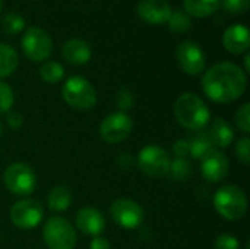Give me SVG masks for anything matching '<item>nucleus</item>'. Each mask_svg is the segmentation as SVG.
<instances>
[{
	"label": "nucleus",
	"instance_id": "obj_1",
	"mask_svg": "<svg viewBox=\"0 0 250 249\" xmlns=\"http://www.w3.org/2000/svg\"><path fill=\"white\" fill-rule=\"evenodd\" d=\"M248 87L246 72L231 62H221L205 72L202 90L215 103L227 104L239 100Z\"/></svg>",
	"mask_w": 250,
	"mask_h": 249
},
{
	"label": "nucleus",
	"instance_id": "obj_35",
	"mask_svg": "<svg viewBox=\"0 0 250 249\" xmlns=\"http://www.w3.org/2000/svg\"><path fill=\"white\" fill-rule=\"evenodd\" d=\"M89 249H110V244H108L107 239H104L101 236H95L91 241Z\"/></svg>",
	"mask_w": 250,
	"mask_h": 249
},
{
	"label": "nucleus",
	"instance_id": "obj_25",
	"mask_svg": "<svg viewBox=\"0 0 250 249\" xmlns=\"http://www.w3.org/2000/svg\"><path fill=\"white\" fill-rule=\"evenodd\" d=\"M1 28L6 34L9 35H15V34H19L21 31L25 29V19L22 15L19 13H7L3 21H1Z\"/></svg>",
	"mask_w": 250,
	"mask_h": 249
},
{
	"label": "nucleus",
	"instance_id": "obj_33",
	"mask_svg": "<svg viewBox=\"0 0 250 249\" xmlns=\"http://www.w3.org/2000/svg\"><path fill=\"white\" fill-rule=\"evenodd\" d=\"M173 153L177 158H185L186 156H189V144L188 139H179L174 142L173 145Z\"/></svg>",
	"mask_w": 250,
	"mask_h": 249
},
{
	"label": "nucleus",
	"instance_id": "obj_2",
	"mask_svg": "<svg viewBox=\"0 0 250 249\" xmlns=\"http://www.w3.org/2000/svg\"><path fill=\"white\" fill-rule=\"evenodd\" d=\"M174 116L183 128L190 131H201L208 125L211 113L199 95L193 92H185L176 100Z\"/></svg>",
	"mask_w": 250,
	"mask_h": 249
},
{
	"label": "nucleus",
	"instance_id": "obj_12",
	"mask_svg": "<svg viewBox=\"0 0 250 249\" xmlns=\"http://www.w3.org/2000/svg\"><path fill=\"white\" fill-rule=\"evenodd\" d=\"M133 129L132 119L125 112L108 114L100 126L101 138L108 144H119L125 141Z\"/></svg>",
	"mask_w": 250,
	"mask_h": 249
},
{
	"label": "nucleus",
	"instance_id": "obj_5",
	"mask_svg": "<svg viewBox=\"0 0 250 249\" xmlns=\"http://www.w3.org/2000/svg\"><path fill=\"white\" fill-rule=\"evenodd\" d=\"M44 242L50 249H73L76 233L73 226L63 217H50L42 229Z\"/></svg>",
	"mask_w": 250,
	"mask_h": 249
},
{
	"label": "nucleus",
	"instance_id": "obj_18",
	"mask_svg": "<svg viewBox=\"0 0 250 249\" xmlns=\"http://www.w3.org/2000/svg\"><path fill=\"white\" fill-rule=\"evenodd\" d=\"M208 135L211 138V142L218 148H226L234 141V131L233 128L221 117L215 119L211 128L208 129Z\"/></svg>",
	"mask_w": 250,
	"mask_h": 249
},
{
	"label": "nucleus",
	"instance_id": "obj_21",
	"mask_svg": "<svg viewBox=\"0 0 250 249\" xmlns=\"http://www.w3.org/2000/svg\"><path fill=\"white\" fill-rule=\"evenodd\" d=\"M19 65V56L16 50L4 43H0V78L10 76Z\"/></svg>",
	"mask_w": 250,
	"mask_h": 249
},
{
	"label": "nucleus",
	"instance_id": "obj_6",
	"mask_svg": "<svg viewBox=\"0 0 250 249\" xmlns=\"http://www.w3.org/2000/svg\"><path fill=\"white\" fill-rule=\"evenodd\" d=\"M22 50L32 62H44L53 51V40L50 34L40 26H29L22 37Z\"/></svg>",
	"mask_w": 250,
	"mask_h": 249
},
{
	"label": "nucleus",
	"instance_id": "obj_24",
	"mask_svg": "<svg viewBox=\"0 0 250 249\" xmlns=\"http://www.w3.org/2000/svg\"><path fill=\"white\" fill-rule=\"evenodd\" d=\"M40 75H41V78H42L45 82H48V84H56V82H59V81L63 79V76H64V69H63V66H62L59 62L50 60V62H45V63L41 66Z\"/></svg>",
	"mask_w": 250,
	"mask_h": 249
},
{
	"label": "nucleus",
	"instance_id": "obj_17",
	"mask_svg": "<svg viewBox=\"0 0 250 249\" xmlns=\"http://www.w3.org/2000/svg\"><path fill=\"white\" fill-rule=\"evenodd\" d=\"M62 56L67 63L75 65V66H82L91 60L92 50H91V45L85 40L70 38L63 44Z\"/></svg>",
	"mask_w": 250,
	"mask_h": 249
},
{
	"label": "nucleus",
	"instance_id": "obj_30",
	"mask_svg": "<svg viewBox=\"0 0 250 249\" xmlns=\"http://www.w3.org/2000/svg\"><path fill=\"white\" fill-rule=\"evenodd\" d=\"M236 156L243 164L248 166L250 163V139L248 136L237 141V144H236Z\"/></svg>",
	"mask_w": 250,
	"mask_h": 249
},
{
	"label": "nucleus",
	"instance_id": "obj_22",
	"mask_svg": "<svg viewBox=\"0 0 250 249\" xmlns=\"http://www.w3.org/2000/svg\"><path fill=\"white\" fill-rule=\"evenodd\" d=\"M70 204H72V194L64 186H56L48 194L47 205L50 210H53L56 213L67 210L70 207Z\"/></svg>",
	"mask_w": 250,
	"mask_h": 249
},
{
	"label": "nucleus",
	"instance_id": "obj_31",
	"mask_svg": "<svg viewBox=\"0 0 250 249\" xmlns=\"http://www.w3.org/2000/svg\"><path fill=\"white\" fill-rule=\"evenodd\" d=\"M214 249H240V242L233 235H221L215 239Z\"/></svg>",
	"mask_w": 250,
	"mask_h": 249
},
{
	"label": "nucleus",
	"instance_id": "obj_32",
	"mask_svg": "<svg viewBox=\"0 0 250 249\" xmlns=\"http://www.w3.org/2000/svg\"><path fill=\"white\" fill-rule=\"evenodd\" d=\"M133 104V95L127 88H122L117 95V107L120 110H127Z\"/></svg>",
	"mask_w": 250,
	"mask_h": 249
},
{
	"label": "nucleus",
	"instance_id": "obj_15",
	"mask_svg": "<svg viewBox=\"0 0 250 249\" xmlns=\"http://www.w3.org/2000/svg\"><path fill=\"white\" fill-rule=\"evenodd\" d=\"M223 45L231 54H245L250 47L249 28L242 23L229 26L223 34Z\"/></svg>",
	"mask_w": 250,
	"mask_h": 249
},
{
	"label": "nucleus",
	"instance_id": "obj_38",
	"mask_svg": "<svg viewBox=\"0 0 250 249\" xmlns=\"http://www.w3.org/2000/svg\"><path fill=\"white\" fill-rule=\"evenodd\" d=\"M1 7H3V1L0 0V13H1Z\"/></svg>",
	"mask_w": 250,
	"mask_h": 249
},
{
	"label": "nucleus",
	"instance_id": "obj_23",
	"mask_svg": "<svg viewBox=\"0 0 250 249\" xmlns=\"http://www.w3.org/2000/svg\"><path fill=\"white\" fill-rule=\"evenodd\" d=\"M168 28L176 32V34H183V32H188L192 26V18L190 15H188L185 10H173L168 21Z\"/></svg>",
	"mask_w": 250,
	"mask_h": 249
},
{
	"label": "nucleus",
	"instance_id": "obj_37",
	"mask_svg": "<svg viewBox=\"0 0 250 249\" xmlns=\"http://www.w3.org/2000/svg\"><path fill=\"white\" fill-rule=\"evenodd\" d=\"M1 132H3V125L0 123V135H1Z\"/></svg>",
	"mask_w": 250,
	"mask_h": 249
},
{
	"label": "nucleus",
	"instance_id": "obj_3",
	"mask_svg": "<svg viewBox=\"0 0 250 249\" xmlns=\"http://www.w3.org/2000/svg\"><path fill=\"white\" fill-rule=\"evenodd\" d=\"M214 207L226 220H239L248 211V198L245 192L234 185L220 188L214 197Z\"/></svg>",
	"mask_w": 250,
	"mask_h": 249
},
{
	"label": "nucleus",
	"instance_id": "obj_29",
	"mask_svg": "<svg viewBox=\"0 0 250 249\" xmlns=\"http://www.w3.org/2000/svg\"><path fill=\"white\" fill-rule=\"evenodd\" d=\"M221 3H223L224 10L231 15L245 13L250 6V0H223Z\"/></svg>",
	"mask_w": 250,
	"mask_h": 249
},
{
	"label": "nucleus",
	"instance_id": "obj_27",
	"mask_svg": "<svg viewBox=\"0 0 250 249\" xmlns=\"http://www.w3.org/2000/svg\"><path fill=\"white\" fill-rule=\"evenodd\" d=\"M13 101H15V97H13L12 88L6 82L0 81V114L7 113L12 109Z\"/></svg>",
	"mask_w": 250,
	"mask_h": 249
},
{
	"label": "nucleus",
	"instance_id": "obj_4",
	"mask_svg": "<svg viewBox=\"0 0 250 249\" xmlns=\"http://www.w3.org/2000/svg\"><path fill=\"white\" fill-rule=\"evenodd\" d=\"M62 95L63 100L76 110H89L97 103V92L92 84L81 75L70 76L64 82Z\"/></svg>",
	"mask_w": 250,
	"mask_h": 249
},
{
	"label": "nucleus",
	"instance_id": "obj_34",
	"mask_svg": "<svg viewBox=\"0 0 250 249\" xmlns=\"http://www.w3.org/2000/svg\"><path fill=\"white\" fill-rule=\"evenodd\" d=\"M23 123V119H22V114L21 113H16V112H12L7 114V125L12 128V129H19Z\"/></svg>",
	"mask_w": 250,
	"mask_h": 249
},
{
	"label": "nucleus",
	"instance_id": "obj_14",
	"mask_svg": "<svg viewBox=\"0 0 250 249\" xmlns=\"http://www.w3.org/2000/svg\"><path fill=\"white\" fill-rule=\"evenodd\" d=\"M173 9L168 0H141L136 6V13L141 21L151 25L167 23Z\"/></svg>",
	"mask_w": 250,
	"mask_h": 249
},
{
	"label": "nucleus",
	"instance_id": "obj_7",
	"mask_svg": "<svg viewBox=\"0 0 250 249\" xmlns=\"http://www.w3.org/2000/svg\"><path fill=\"white\" fill-rule=\"evenodd\" d=\"M3 182L6 188L19 197H26L34 192L37 178L34 170L25 163H13L3 173Z\"/></svg>",
	"mask_w": 250,
	"mask_h": 249
},
{
	"label": "nucleus",
	"instance_id": "obj_10",
	"mask_svg": "<svg viewBox=\"0 0 250 249\" xmlns=\"http://www.w3.org/2000/svg\"><path fill=\"white\" fill-rule=\"evenodd\" d=\"M44 210L42 205L35 200H21L15 203L10 208V220L12 223L23 230L34 229L42 220Z\"/></svg>",
	"mask_w": 250,
	"mask_h": 249
},
{
	"label": "nucleus",
	"instance_id": "obj_13",
	"mask_svg": "<svg viewBox=\"0 0 250 249\" xmlns=\"http://www.w3.org/2000/svg\"><path fill=\"white\" fill-rule=\"evenodd\" d=\"M229 172H230L229 158L223 151H220L217 148H212L209 153H207L201 158V173H202L204 179L211 183L224 181L227 178Z\"/></svg>",
	"mask_w": 250,
	"mask_h": 249
},
{
	"label": "nucleus",
	"instance_id": "obj_20",
	"mask_svg": "<svg viewBox=\"0 0 250 249\" xmlns=\"http://www.w3.org/2000/svg\"><path fill=\"white\" fill-rule=\"evenodd\" d=\"M221 0H183L185 12L195 18H207L217 12Z\"/></svg>",
	"mask_w": 250,
	"mask_h": 249
},
{
	"label": "nucleus",
	"instance_id": "obj_26",
	"mask_svg": "<svg viewBox=\"0 0 250 249\" xmlns=\"http://www.w3.org/2000/svg\"><path fill=\"white\" fill-rule=\"evenodd\" d=\"M190 172H192V167L189 161H186L185 158H176L174 161L170 163V169L167 175H170L173 181H186Z\"/></svg>",
	"mask_w": 250,
	"mask_h": 249
},
{
	"label": "nucleus",
	"instance_id": "obj_36",
	"mask_svg": "<svg viewBox=\"0 0 250 249\" xmlns=\"http://www.w3.org/2000/svg\"><path fill=\"white\" fill-rule=\"evenodd\" d=\"M245 70H246V72H249V70H250L249 54H246V56H245Z\"/></svg>",
	"mask_w": 250,
	"mask_h": 249
},
{
	"label": "nucleus",
	"instance_id": "obj_19",
	"mask_svg": "<svg viewBox=\"0 0 250 249\" xmlns=\"http://www.w3.org/2000/svg\"><path fill=\"white\" fill-rule=\"evenodd\" d=\"M188 144H189V156H192L196 160H201L207 153H209L214 148L211 138L208 135V131H204V129L196 131L188 139Z\"/></svg>",
	"mask_w": 250,
	"mask_h": 249
},
{
	"label": "nucleus",
	"instance_id": "obj_8",
	"mask_svg": "<svg viewBox=\"0 0 250 249\" xmlns=\"http://www.w3.org/2000/svg\"><path fill=\"white\" fill-rule=\"evenodd\" d=\"M170 163L171 160L168 153L158 145H148L142 148L138 156L139 169L151 178L166 176L168 173Z\"/></svg>",
	"mask_w": 250,
	"mask_h": 249
},
{
	"label": "nucleus",
	"instance_id": "obj_9",
	"mask_svg": "<svg viewBox=\"0 0 250 249\" xmlns=\"http://www.w3.org/2000/svg\"><path fill=\"white\" fill-rule=\"evenodd\" d=\"M176 59L179 66L188 75H199L207 66V56L202 47L192 40L180 43L176 48Z\"/></svg>",
	"mask_w": 250,
	"mask_h": 249
},
{
	"label": "nucleus",
	"instance_id": "obj_11",
	"mask_svg": "<svg viewBox=\"0 0 250 249\" xmlns=\"http://www.w3.org/2000/svg\"><path fill=\"white\" fill-rule=\"evenodd\" d=\"M113 220L123 229H138L144 222L142 207L129 198H119L110 207Z\"/></svg>",
	"mask_w": 250,
	"mask_h": 249
},
{
	"label": "nucleus",
	"instance_id": "obj_28",
	"mask_svg": "<svg viewBox=\"0 0 250 249\" xmlns=\"http://www.w3.org/2000/svg\"><path fill=\"white\" fill-rule=\"evenodd\" d=\"M236 125H237V128L240 129V132H243V134H246V135L250 132V104L249 103L243 104V106L237 110V113H236Z\"/></svg>",
	"mask_w": 250,
	"mask_h": 249
},
{
	"label": "nucleus",
	"instance_id": "obj_16",
	"mask_svg": "<svg viewBox=\"0 0 250 249\" xmlns=\"http://www.w3.org/2000/svg\"><path fill=\"white\" fill-rule=\"evenodd\" d=\"M76 227L86 236H100L105 227L104 216L92 207L81 208L76 214Z\"/></svg>",
	"mask_w": 250,
	"mask_h": 249
}]
</instances>
